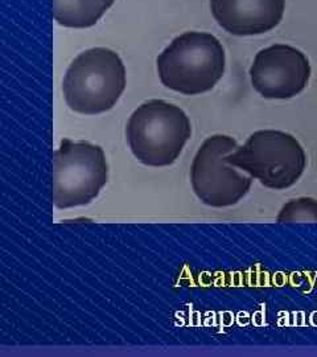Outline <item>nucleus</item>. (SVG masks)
Segmentation results:
<instances>
[{"instance_id": "nucleus-9", "label": "nucleus", "mask_w": 317, "mask_h": 357, "mask_svg": "<svg viewBox=\"0 0 317 357\" xmlns=\"http://www.w3.org/2000/svg\"><path fill=\"white\" fill-rule=\"evenodd\" d=\"M115 0H52L53 17L65 28H90L95 26Z\"/></svg>"}, {"instance_id": "nucleus-2", "label": "nucleus", "mask_w": 317, "mask_h": 357, "mask_svg": "<svg viewBox=\"0 0 317 357\" xmlns=\"http://www.w3.org/2000/svg\"><path fill=\"white\" fill-rule=\"evenodd\" d=\"M126 66L109 48H90L69 65L63 79L65 102L78 114L111 110L126 89Z\"/></svg>"}, {"instance_id": "nucleus-4", "label": "nucleus", "mask_w": 317, "mask_h": 357, "mask_svg": "<svg viewBox=\"0 0 317 357\" xmlns=\"http://www.w3.org/2000/svg\"><path fill=\"white\" fill-rule=\"evenodd\" d=\"M226 159L229 165L275 191L292 187L307 167V153L300 142L279 130L255 131Z\"/></svg>"}, {"instance_id": "nucleus-1", "label": "nucleus", "mask_w": 317, "mask_h": 357, "mask_svg": "<svg viewBox=\"0 0 317 357\" xmlns=\"http://www.w3.org/2000/svg\"><path fill=\"white\" fill-rule=\"evenodd\" d=\"M226 54L212 33L190 31L173 38L156 59L160 82L184 96L210 91L224 77Z\"/></svg>"}, {"instance_id": "nucleus-8", "label": "nucleus", "mask_w": 317, "mask_h": 357, "mask_svg": "<svg viewBox=\"0 0 317 357\" xmlns=\"http://www.w3.org/2000/svg\"><path fill=\"white\" fill-rule=\"evenodd\" d=\"M286 0H210L217 24L234 36L263 35L278 26Z\"/></svg>"}, {"instance_id": "nucleus-6", "label": "nucleus", "mask_w": 317, "mask_h": 357, "mask_svg": "<svg viewBox=\"0 0 317 357\" xmlns=\"http://www.w3.org/2000/svg\"><path fill=\"white\" fill-rule=\"evenodd\" d=\"M238 149V143L217 134L205 139L190 167V183L201 203L213 208L238 204L249 193L253 178L228 163V155Z\"/></svg>"}, {"instance_id": "nucleus-7", "label": "nucleus", "mask_w": 317, "mask_h": 357, "mask_svg": "<svg viewBox=\"0 0 317 357\" xmlns=\"http://www.w3.org/2000/svg\"><path fill=\"white\" fill-rule=\"evenodd\" d=\"M311 64L303 52L274 44L258 52L250 68L252 85L266 100H290L308 86Z\"/></svg>"}, {"instance_id": "nucleus-10", "label": "nucleus", "mask_w": 317, "mask_h": 357, "mask_svg": "<svg viewBox=\"0 0 317 357\" xmlns=\"http://www.w3.org/2000/svg\"><path fill=\"white\" fill-rule=\"evenodd\" d=\"M278 222H317V200L312 197H299L283 205Z\"/></svg>"}, {"instance_id": "nucleus-3", "label": "nucleus", "mask_w": 317, "mask_h": 357, "mask_svg": "<svg viewBox=\"0 0 317 357\" xmlns=\"http://www.w3.org/2000/svg\"><path fill=\"white\" fill-rule=\"evenodd\" d=\"M192 135L190 116L178 105L164 100L141 103L130 115L126 138L131 153L141 165H173Z\"/></svg>"}, {"instance_id": "nucleus-5", "label": "nucleus", "mask_w": 317, "mask_h": 357, "mask_svg": "<svg viewBox=\"0 0 317 357\" xmlns=\"http://www.w3.org/2000/svg\"><path fill=\"white\" fill-rule=\"evenodd\" d=\"M109 181L106 155L98 144L63 138L53 153V205L69 209L88 205Z\"/></svg>"}]
</instances>
